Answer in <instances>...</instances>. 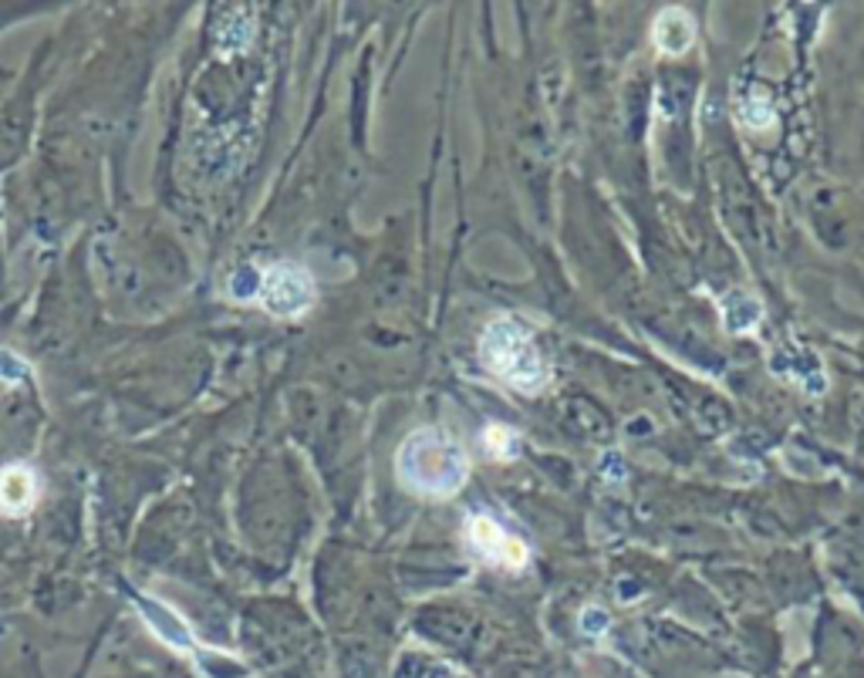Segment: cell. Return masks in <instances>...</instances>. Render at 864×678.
Returning <instances> with one entry per match:
<instances>
[{"instance_id": "cell-1", "label": "cell", "mask_w": 864, "mask_h": 678, "mask_svg": "<svg viewBox=\"0 0 864 678\" xmlns=\"http://www.w3.org/2000/svg\"><path fill=\"white\" fill-rule=\"evenodd\" d=\"M395 472L403 487L416 497H452L467 487L470 459L459 439L446 429H419L413 432L395 456Z\"/></svg>"}, {"instance_id": "cell-2", "label": "cell", "mask_w": 864, "mask_h": 678, "mask_svg": "<svg viewBox=\"0 0 864 678\" xmlns=\"http://www.w3.org/2000/svg\"><path fill=\"white\" fill-rule=\"evenodd\" d=\"M480 358L497 378L520 392H538L548 382V362L541 348L513 317H497L487 324L480 337Z\"/></svg>"}, {"instance_id": "cell-3", "label": "cell", "mask_w": 864, "mask_h": 678, "mask_svg": "<svg viewBox=\"0 0 864 678\" xmlns=\"http://www.w3.org/2000/svg\"><path fill=\"white\" fill-rule=\"evenodd\" d=\"M237 278L250 284L247 298H257L260 307L274 317H301L314 304V281L298 263H274L268 270H247Z\"/></svg>"}, {"instance_id": "cell-4", "label": "cell", "mask_w": 864, "mask_h": 678, "mask_svg": "<svg viewBox=\"0 0 864 678\" xmlns=\"http://www.w3.org/2000/svg\"><path fill=\"white\" fill-rule=\"evenodd\" d=\"M462 536H467V547L477 557H483L487 564H497L507 571H523L530 561V551L490 517H470L467 526H462Z\"/></svg>"}, {"instance_id": "cell-5", "label": "cell", "mask_w": 864, "mask_h": 678, "mask_svg": "<svg viewBox=\"0 0 864 678\" xmlns=\"http://www.w3.org/2000/svg\"><path fill=\"white\" fill-rule=\"evenodd\" d=\"M38 500V472L24 462L0 469V510L8 517H24Z\"/></svg>"}, {"instance_id": "cell-6", "label": "cell", "mask_w": 864, "mask_h": 678, "mask_svg": "<svg viewBox=\"0 0 864 678\" xmlns=\"http://www.w3.org/2000/svg\"><path fill=\"white\" fill-rule=\"evenodd\" d=\"M652 38L666 54H683L693 44V38H696V24H693V18L686 11L669 8L666 14H658Z\"/></svg>"}, {"instance_id": "cell-7", "label": "cell", "mask_w": 864, "mask_h": 678, "mask_svg": "<svg viewBox=\"0 0 864 678\" xmlns=\"http://www.w3.org/2000/svg\"><path fill=\"white\" fill-rule=\"evenodd\" d=\"M483 449H487L493 459H513V456L520 452V436H517V429L493 423V426H487V432H483Z\"/></svg>"}, {"instance_id": "cell-8", "label": "cell", "mask_w": 864, "mask_h": 678, "mask_svg": "<svg viewBox=\"0 0 864 678\" xmlns=\"http://www.w3.org/2000/svg\"><path fill=\"white\" fill-rule=\"evenodd\" d=\"M740 118H743L750 128H767V125L773 122V108H770L767 102L753 98V102H743V105H740Z\"/></svg>"}, {"instance_id": "cell-9", "label": "cell", "mask_w": 864, "mask_h": 678, "mask_svg": "<svg viewBox=\"0 0 864 678\" xmlns=\"http://www.w3.org/2000/svg\"><path fill=\"white\" fill-rule=\"evenodd\" d=\"M581 628H584L587 635H602V632L608 628V615L602 612V607H591V612L581 615Z\"/></svg>"}]
</instances>
